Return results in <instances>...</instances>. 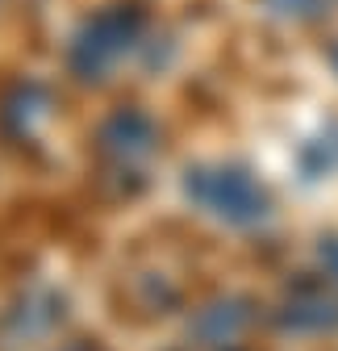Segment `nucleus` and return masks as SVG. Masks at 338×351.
Listing matches in <instances>:
<instances>
[{
  "instance_id": "obj_2",
  "label": "nucleus",
  "mask_w": 338,
  "mask_h": 351,
  "mask_svg": "<svg viewBox=\"0 0 338 351\" xmlns=\"http://www.w3.org/2000/svg\"><path fill=\"white\" fill-rule=\"evenodd\" d=\"M142 29H146V13L138 5H109L105 13L79 25L71 51H67L71 71L79 80H105L142 42Z\"/></svg>"
},
{
  "instance_id": "obj_10",
  "label": "nucleus",
  "mask_w": 338,
  "mask_h": 351,
  "mask_svg": "<svg viewBox=\"0 0 338 351\" xmlns=\"http://www.w3.org/2000/svg\"><path fill=\"white\" fill-rule=\"evenodd\" d=\"M63 351H96V347H88V343H71V347H63Z\"/></svg>"
},
{
  "instance_id": "obj_5",
  "label": "nucleus",
  "mask_w": 338,
  "mask_h": 351,
  "mask_svg": "<svg viewBox=\"0 0 338 351\" xmlns=\"http://www.w3.org/2000/svg\"><path fill=\"white\" fill-rule=\"evenodd\" d=\"M250 326V301L242 297H218L192 318V335L200 347H226Z\"/></svg>"
},
{
  "instance_id": "obj_7",
  "label": "nucleus",
  "mask_w": 338,
  "mask_h": 351,
  "mask_svg": "<svg viewBox=\"0 0 338 351\" xmlns=\"http://www.w3.org/2000/svg\"><path fill=\"white\" fill-rule=\"evenodd\" d=\"M334 0H268V9L276 17H288V21H317L330 13Z\"/></svg>"
},
{
  "instance_id": "obj_4",
  "label": "nucleus",
  "mask_w": 338,
  "mask_h": 351,
  "mask_svg": "<svg viewBox=\"0 0 338 351\" xmlns=\"http://www.w3.org/2000/svg\"><path fill=\"white\" fill-rule=\"evenodd\" d=\"M159 143V130L142 109H117L105 125H101V147L117 159H146Z\"/></svg>"
},
{
  "instance_id": "obj_8",
  "label": "nucleus",
  "mask_w": 338,
  "mask_h": 351,
  "mask_svg": "<svg viewBox=\"0 0 338 351\" xmlns=\"http://www.w3.org/2000/svg\"><path fill=\"white\" fill-rule=\"evenodd\" d=\"M317 268L326 272L330 285H338V234L317 239Z\"/></svg>"
},
{
  "instance_id": "obj_3",
  "label": "nucleus",
  "mask_w": 338,
  "mask_h": 351,
  "mask_svg": "<svg viewBox=\"0 0 338 351\" xmlns=\"http://www.w3.org/2000/svg\"><path fill=\"white\" fill-rule=\"evenodd\" d=\"M276 326L288 335H330L338 330V297H330L322 285L292 289L276 310Z\"/></svg>"
},
{
  "instance_id": "obj_9",
  "label": "nucleus",
  "mask_w": 338,
  "mask_h": 351,
  "mask_svg": "<svg viewBox=\"0 0 338 351\" xmlns=\"http://www.w3.org/2000/svg\"><path fill=\"white\" fill-rule=\"evenodd\" d=\"M326 63H330V67L338 71V38H334V42H330V47H326Z\"/></svg>"
},
{
  "instance_id": "obj_6",
  "label": "nucleus",
  "mask_w": 338,
  "mask_h": 351,
  "mask_svg": "<svg viewBox=\"0 0 338 351\" xmlns=\"http://www.w3.org/2000/svg\"><path fill=\"white\" fill-rule=\"evenodd\" d=\"M297 167H301L305 180H326V176L338 171V121H326L313 138L301 143Z\"/></svg>"
},
{
  "instance_id": "obj_1",
  "label": "nucleus",
  "mask_w": 338,
  "mask_h": 351,
  "mask_svg": "<svg viewBox=\"0 0 338 351\" xmlns=\"http://www.w3.org/2000/svg\"><path fill=\"white\" fill-rule=\"evenodd\" d=\"M184 197L226 226H259L272 217V193L238 163H200L184 171Z\"/></svg>"
}]
</instances>
